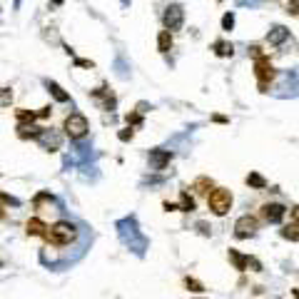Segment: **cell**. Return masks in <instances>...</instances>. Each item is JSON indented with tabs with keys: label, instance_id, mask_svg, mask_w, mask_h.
I'll return each mask as SVG.
<instances>
[{
	"label": "cell",
	"instance_id": "obj_30",
	"mask_svg": "<svg viewBox=\"0 0 299 299\" xmlns=\"http://www.w3.org/2000/svg\"><path fill=\"white\" fill-rule=\"evenodd\" d=\"M75 65H77V68H95V62H93V60H82V57H77Z\"/></svg>",
	"mask_w": 299,
	"mask_h": 299
},
{
	"label": "cell",
	"instance_id": "obj_22",
	"mask_svg": "<svg viewBox=\"0 0 299 299\" xmlns=\"http://www.w3.org/2000/svg\"><path fill=\"white\" fill-rule=\"evenodd\" d=\"M282 237L289 240V242H297V240H299V227H297V222H292V224H287V227L282 229Z\"/></svg>",
	"mask_w": 299,
	"mask_h": 299
},
{
	"label": "cell",
	"instance_id": "obj_4",
	"mask_svg": "<svg viewBox=\"0 0 299 299\" xmlns=\"http://www.w3.org/2000/svg\"><path fill=\"white\" fill-rule=\"evenodd\" d=\"M254 77H257V82H260V93H267L269 82L277 77V68L272 65V60L267 55L254 60Z\"/></svg>",
	"mask_w": 299,
	"mask_h": 299
},
{
	"label": "cell",
	"instance_id": "obj_17",
	"mask_svg": "<svg viewBox=\"0 0 299 299\" xmlns=\"http://www.w3.org/2000/svg\"><path fill=\"white\" fill-rule=\"evenodd\" d=\"M215 187V182H212L209 177H197L195 180V185H192V189L195 192H200V195H209V189Z\"/></svg>",
	"mask_w": 299,
	"mask_h": 299
},
{
	"label": "cell",
	"instance_id": "obj_8",
	"mask_svg": "<svg viewBox=\"0 0 299 299\" xmlns=\"http://www.w3.org/2000/svg\"><path fill=\"white\" fill-rule=\"evenodd\" d=\"M172 152L169 150H150V167L155 169V172H160V169H165L169 162H172Z\"/></svg>",
	"mask_w": 299,
	"mask_h": 299
},
{
	"label": "cell",
	"instance_id": "obj_18",
	"mask_svg": "<svg viewBox=\"0 0 299 299\" xmlns=\"http://www.w3.org/2000/svg\"><path fill=\"white\" fill-rule=\"evenodd\" d=\"M229 260H232L234 269H240V272L247 269V254H240L237 249H229Z\"/></svg>",
	"mask_w": 299,
	"mask_h": 299
},
{
	"label": "cell",
	"instance_id": "obj_13",
	"mask_svg": "<svg viewBox=\"0 0 299 299\" xmlns=\"http://www.w3.org/2000/svg\"><path fill=\"white\" fill-rule=\"evenodd\" d=\"M212 50H215L217 57H232L234 55V45L227 42V40H215L212 42Z\"/></svg>",
	"mask_w": 299,
	"mask_h": 299
},
{
	"label": "cell",
	"instance_id": "obj_19",
	"mask_svg": "<svg viewBox=\"0 0 299 299\" xmlns=\"http://www.w3.org/2000/svg\"><path fill=\"white\" fill-rule=\"evenodd\" d=\"M15 117H18V125H28V122H35L37 120V112L20 108V110H15Z\"/></svg>",
	"mask_w": 299,
	"mask_h": 299
},
{
	"label": "cell",
	"instance_id": "obj_1",
	"mask_svg": "<svg viewBox=\"0 0 299 299\" xmlns=\"http://www.w3.org/2000/svg\"><path fill=\"white\" fill-rule=\"evenodd\" d=\"M115 229H117V237H120V242H122L125 247H130V249L137 254V257H145V249L150 247V242H147L145 234L140 232V224H137V217H135V215L117 220Z\"/></svg>",
	"mask_w": 299,
	"mask_h": 299
},
{
	"label": "cell",
	"instance_id": "obj_2",
	"mask_svg": "<svg viewBox=\"0 0 299 299\" xmlns=\"http://www.w3.org/2000/svg\"><path fill=\"white\" fill-rule=\"evenodd\" d=\"M53 247H70L73 242H75V237H77V229H75V224L73 222H68V220H60V222H55L53 227H48V232L42 234Z\"/></svg>",
	"mask_w": 299,
	"mask_h": 299
},
{
	"label": "cell",
	"instance_id": "obj_11",
	"mask_svg": "<svg viewBox=\"0 0 299 299\" xmlns=\"http://www.w3.org/2000/svg\"><path fill=\"white\" fill-rule=\"evenodd\" d=\"M37 142H40L42 147H45V150H50V152H53V150H57V147H60L62 137H60L55 130H45V127H42V132L37 135Z\"/></svg>",
	"mask_w": 299,
	"mask_h": 299
},
{
	"label": "cell",
	"instance_id": "obj_31",
	"mask_svg": "<svg viewBox=\"0 0 299 299\" xmlns=\"http://www.w3.org/2000/svg\"><path fill=\"white\" fill-rule=\"evenodd\" d=\"M240 5H249V8H260L262 5V0H237Z\"/></svg>",
	"mask_w": 299,
	"mask_h": 299
},
{
	"label": "cell",
	"instance_id": "obj_15",
	"mask_svg": "<svg viewBox=\"0 0 299 299\" xmlns=\"http://www.w3.org/2000/svg\"><path fill=\"white\" fill-rule=\"evenodd\" d=\"M42 132V127H37V125H33V122H28V125H18V137H23V140H37V135Z\"/></svg>",
	"mask_w": 299,
	"mask_h": 299
},
{
	"label": "cell",
	"instance_id": "obj_21",
	"mask_svg": "<svg viewBox=\"0 0 299 299\" xmlns=\"http://www.w3.org/2000/svg\"><path fill=\"white\" fill-rule=\"evenodd\" d=\"M247 185L254 187V189H264V187H267V180H264L260 172H249V175H247Z\"/></svg>",
	"mask_w": 299,
	"mask_h": 299
},
{
	"label": "cell",
	"instance_id": "obj_9",
	"mask_svg": "<svg viewBox=\"0 0 299 299\" xmlns=\"http://www.w3.org/2000/svg\"><path fill=\"white\" fill-rule=\"evenodd\" d=\"M284 212H287L284 205H280V202H267V205L262 207V217H264V222L277 224V222L284 217Z\"/></svg>",
	"mask_w": 299,
	"mask_h": 299
},
{
	"label": "cell",
	"instance_id": "obj_32",
	"mask_svg": "<svg viewBox=\"0 0 299 299\" xmlns=\"http://www.w3.org/2000/svg\"><path fill=\"white\" fill-rule=\"evenodd\" d=\"M132 135H135V132H132V127H127V130H122V132H120V140H122V142H127V140H132Z\"/></svg>",
	"mask_w": 299,
	"mask_h": 299
},
{
	"label": "cell",
	"instance_id": "obj_10",
	"mask_svg": "<svg viewBox=\"0 0 299 299\" xmlns=\"http://www.w3.org/2000/svg\"><path fill=\"white\" fill-rule=\"evenodd\" d=\"M287 40H289V28H284V25H272L269 28V33H267V42H269V45L280 48V45H284Z\"/></svg>",
	"mask_w": 299,
	"mask_h": 299
},
{
	"label": "cell",
	"instance_id": "obj_5",
	"mask_svg": "<svg viewBox=\"0 0 299 299\" xmlns=\"http://www.w3.org/2000/svg\"><path fill=\"white\" fill-rule=\"evenodd\" d=\"M62 130H65V135H68L70 140H77V142H80L85 135H88L90 122H88V117H85V115L73 112V115L65 117V125H62Z\"/></svg>",
	"mask_w": 299,
	"mask_h": 299
},
{
	"label": "cell",
	"instance_id": "obj_36",
	"mask_svg": "<svg viewBox=\"0 0 299 299\" xmlns=\"http://www.w3.org/2000/svg\"><path fill=\"white\" fill-rule=\"evenodd\" d=\"M0 220H5V212H3V207H0Z\"/></svg>",
	"mask_w": 299,
	"mask_h": 299
},
{
	"label": "cell",
	"instance_id": "obj_6",
	"mask_svg": "<svg viewBox=\"0 0 299 299\" xmlns=\"http://www.w3.org/2000/svg\"><path fill=\"white\" fill-rule=\"evenodd\" d=\"M162 23H165V30H169V33L180 30V28H182V23H185V8H182L180 3L167 5V8H165V13H162Z\"/></svg>",
	"mask_w": 299,
	"mask_h": 299
},
{
	"label": "cell",
	"instance_id": "obj_12",
	"mask_svg": "<svg viewBox=\"0 0 299 299\" xmlns=\"http://www.w3.org/2000/svg\"><path fill=\"white\" fill-rule=\"evenodd\" d=\"M25 232L30 234V237H42V234L48 232V224L42 222V220H37V217H33V220H28V224H25Z\"/></svg>",
	"mask_w": 299,
	"mask_h": 299
},
{
	"label": "cell",
	"instance_id": "obj_39",
	"mask_svg": "<svg viewBox=\"0 0 299 299\" xmlns=\"http://www.w3.org/2000/svg\"><path fill=\"white\" fill-rule=\"evenodd\" d=\"M217 3H222V0H217Z\"/></svg>",
	"mask_w": 299,
	"mask_h": 299
},
{
	"label": "cell",
	"instance_id": "obj_25",
	"mask_svg": "<svg viewBox=\"0 0 299 299\" xmlns=\"http://www.w3.org/2000/svg\"><path fill=\"white\" fill-rule=\"evenodd\" d=\"M125 120H127V125H130V127H132V125H142V115H140V112H130Z\"/></svg>",
	"mask_w": 299,
	"mask_h": 299
},
{
	"label": "cell",
	"instance_id": "obj_23",
	"mask_svg": "<svg viewBox=\"0 0 299 299\" xmlns=\"http://www.w3.org/2000/svg\"><path fill=\"white\" fill-rule=\"evenodd\" d=\"M185 287L189 289V292H205V287H202V282H197L195 277H185Z\"/></svg>",
	"mask_w": 299,
	"mask_h": 299
},
{
	"label": "cell",
	"instance_id": "obj_34",
	"mask_svg": "<svg viewBox=\"0 0 299 299\" xmlns=\"http://www.w3.org/2000/svg\"><path fill=\"white\" fill-rule=\"evenodd\" d=\"M147 110H152V105H147V102H137V112H140V115H145Z\"/></svg>",
	"mask_w": 299,
	"mask_h": 299
},
{
	"label": "cell",
	"instance_id": "obj_20",
	"mask_svg": "<svg viewBox=\"0 0 299 299\" xmlns=\"http://www.w3.org/2000/svg\"><path fill=\"white\" fill-rule=\"evenodd\" d=\"M177 209H182V212H192V209H195V200L189 197L187 189L180 192V207H177Z\"/></svg>",
	"mask_w": 299,
	"mask_h": 299
},
{
	"label": "cell",
	"instance_id": "obj_7",
	"mask_svg": "<svg viewBox=\"0 0 299 299\" xmlns=\"http://www.w3.org/2000/svg\"><path fill=\"white\" fill-rule=\"evenodd\" d=\"M257 229H260V222L254 217H249V215H244V217H240L237 222H234V237H240V240L254 237Z\"/></svg>",
	"mask_w": 299,
	"mask_h": 299
},
{
	"label": "cell",
	"instance_id": "obj_16",
	"mask_svg": "<svg viewBox=\"0 0 299 299\" xmlns=\"http://www.w3.org/2000/svg\"><path fill=\"white\" fill-rule=\"evenodd\" d=\"M172 33H169V30H160V35H157V50L165 55V53H169V50H172Z\"/></svg>",
	"mask_w": 299,
	"mask_h": 299
},
{
	"label": "cell",
	"instance_id": "obj_35",
	"mask_svg": "<svg viewBox=\"0 0 299 299\" xmlns=\"http://www.w3.org/2000/svg\"><path fill=\"white\" fill-rule=\"evenodd\" d=\"M120 3H122V5L127 8V5H130V3H132V0H120Z\"/></svg>",
	"mask_w": 299,
	"mask_h": 299
},
{
	"label": "cell",
	"instance_id": "obj_38",
	"mask_svg": "<svg viewBox=\"0 0 299 299\" xmlns=\"http://www.w3.org/2000/svg\"><path fill=\"white\" fill-rule=\"evenodd\" d=\"M18 5H20V0H15V8H18Z\"/></svg>",
	"mask_w": 299,
	"mask_h": 299
},
{
	"label": "cell",
	"instance_id": "obj_28",
	"mask_svg": "<svg viewBox=\"0 0 299 299\" xmlns=\"http://www.w3.org/2000/svg\"><path fill=\"white\" fill-rule=\"evenodd\" d=\"M249 55H252L254 60H257V57H262V55H264V50H262L260 45H249Z\"/></svg>",
	"mask_w": 299,
	"mask_h": 299
},
{
	"label": "cell",
	"instance_id": "obj_24",
	"mask_svg": "<svg viewBox=\"0 0 299 299\" xmlns=\"http://www.w3.org/2000/svg\"><path fill=\"white\" fill-rule=\"evenodd\" d=\"M234 28V13H224L222 15V30H232Z\"/></svg>",
	"mask_w": 299,
	"mask_h": 299
},
{
	"label": "cell",
	"instance_id": "obj_3",
	"mask_svg": "<svg viewBox=\"0 0 299 299\" xmlns=\"http://www.w3.org/2000/svg\"><path fill=\"white\" fill-rule=\"evenodd\" d=\"M207 205L217 217L227 215V212L232 209V192L224 189V187H212L209 195H207Z\"/></svg>",
	"mask_w": 299,
	"mask_h": 299
},
{
	"label": "cell",
	"instance_id": "obj_37",
	"mask_svg": "<svg viewBox=\"0 0 299 299\" xmlns=\"http://www.w3.org/2000/svg\"><path fill=\"white\" fill-rule=\"evenodd\" d=\"M53 5H62V0H53Z\"/></svg>",
	"mask_w": 299,
	"mask_h": 299
},
{
	"label": "cell",
	"instance_id": "obj_14",
	"mask_svg": "<svg viewBox=\"0 0 299 299\" xmlns=\"http://www.w3.org/2000/svg\"><path fill=\"white\" fill-rule=\"evenodd\" d=\"M45 88H48V93H50L57 102H70V95H68L65 90H62L55 80H45Z\"/></svg>",
	"mask_w": 299,
	"mask_h": 299
},
{
	"label": "cell",
	"instance_id": "obj_33",
	"mask_svg": "<svg viewBox=\"0 0 299 299\" xmlns=\"http://www.w3.org/2000/svg\"><path fill=\"white\" fill-rule=\"evenodd\" d=\"M50 112H53L50 105H48V108H42V110H37V120H45V117H50Z\"/></svg>",
	"mask_w": 299,
	"mask_h": 299
},
{
	"label": "cell",
	"instance_id": "obj_27",
	"mask_svg": "<svg viewBox=\"0 0 299 299\" xmlns=\"http://www.w3.org/2000/svg\"><path fill=\"white\" fill-rule=\"evenodd\" d=\"M10 100H13V90H3V93H0V105H10Z\"/></svg>",
	"mask_w": 299,
	"mask_h": 299
},
{
	"label": "cell",
	"instance_id": "obj_29",
	"mask_svg": "<svg viewBox=\"0 0 299 299\" xmlns=\"http://www.w3.org/2000/svg\"><path fill=\"white\" fill-rule=\"evenodd\" d=\"M297 8H299V0H289V5H287V13H289V15H292V18H294V15H297V13H299V10H297Z\"/></svg>",
	"mask_w": 299,
	"mask_h": 299
},
{
	"label": "cell",
	"instance_id": "obj_26",
	"mask_svg": "<svg viewBox=\"0 0 299 299\" xmlns=\"http://www.w3.org/2000/svg\"><path fill=\"white\" fill-rule=\"evenodd\" d=\"M0 200H3L5 205H13V207H18V205H20V200H18V197H10V195H5V192H0Z\"/></svg>",
	"mask_w": 299,
	"mask_h": 299
}]
</instances>
